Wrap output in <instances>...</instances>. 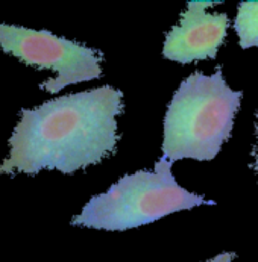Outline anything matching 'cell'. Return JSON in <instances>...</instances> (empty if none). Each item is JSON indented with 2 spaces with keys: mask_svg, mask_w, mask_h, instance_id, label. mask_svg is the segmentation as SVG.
Listing matches in <instances>:
<instances>
[{
  "mask_svg": "<svg viewBox=\"0 0 258 262\" xmlns=\"http://www.w3.org/2000/svg\"><path fill=\"white\" fill-rule=\"evenodd\" d=\"M122 111L123 94L110 85L22 110L0 173L37 174L47 168L72 174L99 164L115 150Z\"/></svg>",
  "mask_w": 258,
  "mask_h": 262,
  "instance_id": "6da1fadb",
  "label": "cell"
},
{
  "mask_svg": "<svg viewBox=\"0 0 258 262\" xmlns=\"http://www.w3.org/2000/svg\"><path fill=\"white\" fill-rule=\"evenodd\" d=\"M243 91H234L219 66L213 75L194 72L175 91L164 117L163 158L211 161L231 138Z\"/></svg>",
  "mask_w": 258,
  "mask_h": 262,
  "instance_id": "7a4b0ae2",
  "label": "cell"
},
{
  "mask_svg": "<svg viewBox=\"0 0 258 262\" xmlns=\"http://www.w3.org/2000/svg\"><path fill=\"white\" fill-rule=\"evenodd\" d=\"M172 164L161 156L153 171L140 170L120 178L108 191L90 199L72 225L123 232L180 211L216 205L214 200L181 187L172 173Z\"/></svg>",
  "mask_w": 258,
  "mask_h": 262,
  "instance_id": "3957f363",
  "label": "cell"
},
{
  "mask_svg": "<svg viewBox=\"0 0 258 262\" xmlns=\"http://www.w3.org/2000/svg\"><path fill=\"white\" fill-rule=\"evenodd\" d=\"M0 47L28 66L55 72L56 76L53 79L39 85L41 90L50 94H56L69 85L88 82L102 76V52L56 37L49 31L0 25Z\"/></svg>",
  "mask_w": 258,
  "mask_h": 262,
  "instance_id": "277c9868",
  "label": "cell"
},
{
  "mask_svg": "<svg viewBox=\"0 0 258 262\" xmlns=\"http://www.w3.org/2000/svg\"><path fill=\"white\" fill-rule=\"evenodd\" d=\"M222 2H188L180 23L166 35L163 56L166 59L190 64L214 59L228 37L229 17L223 12H208L207 8Z\"/></svg>",
  "mask_w": 258,
  "mask_h": 262,
  "instance_id": "5b68a950",
  "label": "cell"
},
{
  "mask_svg": "<svg viewBox=\"0 0 258 262\" xmlns=\"http://www.w3.org/2000/svg\"><path fill=\"white\" fill-rule=\"evenodd\" d=\"M234 29L240 49L258 47V2H240Z\"/></svg>",
  "mask_w": 258,
  "mask_h": 262,
  "instance_id": "8992f818",
  "label": "cell"
},
{
  "mask_svg": "<svg viewBox=\"0 0 258 262\" xmlns=\"http://www.w3.org/2000/svg\"><path fill=\"white\" fill-rule=\"evenodd\" d=\"M255 135H257V143H255V146L252 147V164H251V167H252V170L257 173L258 176V111H257V121H255Z\"/></svg>",
  "mask_w": 258,
  "mask_h": 262,
  "instance_id": "52a82bcc",
  "label": "cell"
},
{
  "mask_svg": "<svg viewBox=\"0 0 258 262\" xmlns=\"http://www.w3.org/2000/svg\"><path fill=\"white\" fill-rule=\"evenodd\" d=\"M235 256H237L235 252H223L221 255H217V256H214V258L204 262H231L235 259Z\"/></svg>",
  "mask_w": 258,
  "mask_h": 262,
  "instance_id": "ba28073f",
  "label": "cell"
}]
</instances>
